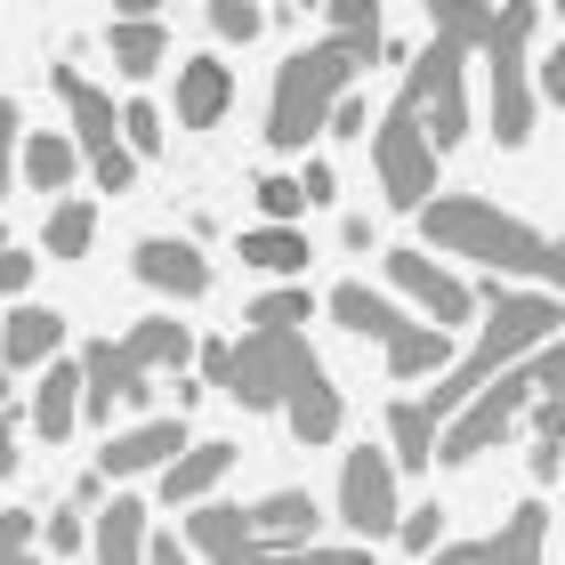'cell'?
<instances>
[{
	"mask_svg": "<svg viewBox=\"0 0 565 565\" xmlns=\"http://www.w3.org/2000/svg\"><path fill=\"white\" fill-rule=\"evenodd\" d=\"M420 250L428 259L436 250H460V259H477L493 275H525V282H542L550 299H565V243H550L542 226L493 211L484 194H436L420 211Z\"/></svg>",
	"mask_w": 565,
	"mask_h": 565,
	"instance_id": "6da1fadb",
	"label": "cell"
},
{
	"mask_svg": "<svg viewBox=\"0 0 565 565\" xmlns=\"http://www.w3.org/2000/svg\"><path fill=\"white\" fill-rule=\"evenodd\" d=\"M550 340H557V299H550V291H493V316H477V348L452 355V372L428 388L420 413L445 428L477 388H493L509 364H525V355L550 348Z\"/></svg>",
	"mask_w": 565,
	"mask_h": 565,
	"instance_id": "7a4b0ae2",
	"label": "cell"
},
{
	"mask_svg": "<svg viewBox=\"0 0 565 565\" xmlns=\"http://www.w3.org/2000/svg\"><path fill=\"white\" fill-rule=\"evenodd\" d=\"M380 65V41H340V33H323V41H307L282 57L275 73V106H267V146L275 153H299L307 138H323V121L331 106L355 89V73Z\"/></svg>",
	"mask_w": 565,
	"mask_h": 565,
	"instance_id": "3957f363",
	"label": "cell"
},
{
	"mask_svg": "<svg viewBox=\"0 0 565 565\" xmlns=\"http://www.w3.org/2000/svg\"><path fill=\"white\" fill-rule=\"evenodd\" d=\"M542 41V9H493V33H484L477 57L493 65V138L525 146L533 138V82H525V49Z\"/></svg>",
	"mask_w": 565,
	"mask_h": 565,
	"instance_id": "277c9868",
	"label": "cell"
},
{
	"mask_svg": "<svg viewBox=\"0 0 565 565\" xmlns=\"http://www.w3.org/2000/svg\"><path fill=\"white\" fill-rule=\"evenodd\" d=\"M372 170H380V194H388L396 211H428L436 202V153H428V130H420L413 82L396 89V106L380 114V130H372Z\"/></svg>",
	"mask_w": 565,
	"mask_h": 565,
	"instance_id": "5b68a950",
	"label": "cell"
},
{
	"mask_svg": "<svg viewBox=\"0 0 565 565\" xmlns=\"http://www.w3.org/2000/svg\"><path fill=\"white\" fill-rule=\"evenodd\" d=\"M323 355L307 348V331H250L235 348V380H226V396L243 404V413H282V404L299 396V380H316Z\"/></svg>",
	"mask_w": 565,
	"mask_h": 565,
	"instance_id": "8992f818",
	"label": "cell"
},
{
	"mask_svg": "<svg viewBox=\"0 0 565 565\" xmlns=\"http://www.w3.org/2000/svg\"><path fill=\"white\" fill-rule=\"evenodd\" d=\"M404 82H413V97H420V130H428V153H445V146H460L469 138V49L460 41H445L436 33L420 57H413V73H404Z\"/></svg>",
	"mask_w": 565,
	"mask_h": 565,
	"instance_id": "52a82bcc",
	"label": "cell"
},
{
	"mask_svg": "<svg viewBox=\"0 0 565 565\" xmlns=\"http://www.w3.org/2000/svg\"><path fill=\"white\" fill-rule=\"evenodd\" d=\"M57 97H65V114H73V146L89 153L97 186L130 194L138 186V162L121 153V106H106V89H97L89 73H73V65H57Z\"/></svg>",
	"mask_w": 565,
	"mask_h": 565,
	"instance_id": "ba28073f",
	"label": "cell"
},
{
	"mask_svg": "<svg viewBox=\"0 0 565 565\" xmlns=\"http://www.w3.org/2000/svg\"><path fill=\"white\" fill-rule=\"evenodd\" d=\"M404 518V501H396V460L380 452V445H355L340 460V525L355 533V550H372V542H388Z\"/></svg>",
	"mask_w": 565,
	"mask_h": 565,
	"instance_id": "9c48e42d",
	"label": "cell"
},
{
	"mask_svg": "<svg viewBox=\"0 0 565 565\" xmlns=\"http://www.w3.org/2000/svg\"><path fill=\"white\" fill-rule=\"evenodd\" d=\"M388 282L420 307V323H436V331L477 323V291H469V282H460L452 267H436L428 250H388Z\"/></svg>",
	"mask_w": 565,
	"mask_h": 565,
	"instance_id": "30bf717a",
	"label": "cell"
},
{
	"mask_svg": "<svg viewBox=\"0 0 565 565\" xmlns=\"http://www.w3.org/2000/svg\"><path fill=\"white\" fill-rule=\"evenodd\" d=\"M73 364H82V413H89V420L130 413V404H146V388H153L130 355H121V340H97V348L73 355Z\"/></svg>",
	"mask_w": 565,
	"mask_h": 565,
	"instance_id": "8fae6325",
	"label": "cell"
},
{
	"mask_svg": "<svg viewBox=\"0 0 565 565\" xmlns=\"http://www.w3.org/2000/svg\"><path fill=\"white\" fill-rule=\"evenodd\" d=\"M186 445H194V436H186V420H178V413H170V420H138L130 436H106V452H97L89 477H97V484H106V477H153V469H170Z\"/></svg>",
	"mask_w": 565,
	"mask_h": 565,
	"instance_id": "7c38bea8",
	"label": "cell"
},
{
	"mask_svg": "<svg viewBox=\"0 0 565 565\" xmlns=\"http://www.w3.org/2000/svg\"><path fill=\"white\" fill-rule=\"evenodd\" d=\"M130 267H138L146 291H170V299H202L211 291V259H202L194 243H178V235H146Z\"/></svg>",
	"mask_w": 565,
	"mask_h": 565,
	"instance_id": "4fadbf2b",
	"label": "cell"
},
{
	"mask_svg": "<svg viewBox=\"0 0 565 565\" xmlns=\"http://www.w3.org/2000/svg\"><path fill=\"white\" fill-rule=\"evenodd\" d=\"M243 525H250V542L259 550H307L316 542V525H323V509L307 484H282V493H267L259 509H243Z\"/></svg>",
	"mask_w": 565,
	"mask_h": 565,
	"instance_id": "5bb4252c",
	"label": "cell"
},
{
	"mask_svg": "<svg viewBox=\"0 0 565 565\" xmlns=\"http://www.w3.org/2000/svg\"><path fill=\"white\" fill-rule=\"evenodd\" d=\"M226 106H235V73H226V57H186V65H178V121H186V130L226 121Z\"/></svg>",
	"mask_w": 565,
	"mask_h": 565,
	"instance_id": "9a60e30c",
	"label": "cell"
},
{
	"mask_svg": "<svg viewBox=\"0 0 565 565\" xmlns=\"http://www.w3.org/2000/svg\"><path fill=\"white\" fill-rule=\"evenodd\" d=\"M73 420H82V364L57 355V364H41V388H33V428L41 445H65Z\"/></svg>",
	"mask_w": 565,
	"mask_h": 565,
	"instance_id": "2e32d148",
	"label": "cell"
},
{
	"mask_svg": "<svg viewBox=\"0 0 565 565\" xmlns=\"http://www.w3.org/2000/svg\"><path fill=\"white\" fill-rule=\"evenodd\" d=\"M323 307H331V323H340V331H355V340H380V348H388L396 331L413 323L388 291H364V282H340V291H331Z\"/></svg>",
	"mask_w": 565,
	"mask_h": 565,
	"instance_id": "e0dca14e",
	"label": "cell"
},
{
	"mask_svg": "<svg viewBox=\"0 0 565 565\" xmlns=\"http://www.w3.org/2000/svg\"><path fill=\"white\" fill-rule=\"evenodd\" d=\"M226 469H235V445H186V452H178L170 469H162V501L202 509V501L218 493V477H226Z\"/></svg>",
	"mask_w": 565,
	"mask_h": 565,
	"instance_id": "ac0fdd59",
	"label": "cell"
},
{
	"mask_svg": "<svg viewBox=\"0 0 565 565\" xmlns=\"http://www.w3.org/2000/svg\"><path fill=\"white\" fill-rule=\"evenodd\" d=\"M57 348H65V316H57V307H17L9 331H0V355H9V372L57 364Z\"/></svg>",
	"mask_w": 565,
	"mask_h": 565,
	"instance_id": "d6986e66",
	"label": "cell"
},
{
	"mask_svg": "<svg viewBox=\"0 0 565 565\" xmlns=\"http://www.w3.org/2000/svg\"><path fill=\"white\" fill-rule=\"evenodd\" d=\"M186 533H194V557H211V565H259V542H250L243 509H226V501H202Z\"/></svg>",
	"mask_w": 565,
	"mask_h": 565,
	"instance_id": "ffe728a7",
	"label": "cell"
},
{
	"mask_svg": "<svg viewBox=\"0 0 565 565\" xmlns=\"http://www.w3.org/2000/svg\"><path fill=\"white\" fill-rule=\"evenodd\" d=\"M121 355H130L138 372H178V364H194V331L178 316H146L130 340H121Z\"/></svg>",
	"mask_w": 565,
	"mask_h": 565,
	"instance_id": "44dd1931",
	"label": "cell"
},
{
	"mask_svg": "<svg viewBox=\"0 0 565 565\" xmlns=\"http://www.w3.org/2000/svg\"><path fill=\"white\" fill-rule=\"evenodd\" d=\"M380 355H388V380H428V372H452V340H445L436 323H420V316L404 323Z\"/></svg>",
	"mask_w": 565,
	"mask_h": 565,
	"instance_id": "7402d4cb",
	"label": "cell"
},
{
	"mask_svg": "<svg viewBox=\"0 0 565 565\" xmlns=\"http://www.w3.org/2000/svg\"><path fill=\"white\" fill-rule=\"evenodd\" d=\"M97 565H146V542H153V525H146V501H106V518H97Z\"/></svg>",
	"mask_w": 565,
	"mask_h": 565,
	"instance_id": "603a6c76",
	"label": "cell"
},
{
	"mask_svg": "<svg viewBox=\"0 0 565 565\" xmlns=\"http://www.w3.org/2000/svg\"><path fill=\"white\" fill-rule=\"evenodd\" d=\"M388 445H396L388 460H396L404 477H428V460H436V420L420 413L413 396H396V404H388Z\"/></svg>",
	"mask_w": 565,
	"mask_h": 565,
	"instance_id": "cb8c5ba5",
	"label": "cell"
},
{
	"mask_svg": "<svg viewBox=\"0 0 565 565\" xmlns=\"http://www.w3.org/2000/svg\"><path fill=\"white\" fill-rule=\"evenodd\" d=\"M106 49H114V65L130 73V82H146V73L170 57V24L162 17H130V24H114V33H106Z\"/></svg>",
	"mask_w": 565,
	"mask_h": 565,
	"instance_id": "d4e9b609",
	"label": "cell"
},
{
	"mask_svg": "<svg viewBox=\"0 0 565 565\" xmlns=\"http://www.w3.org/2000/svg\"><path fill=\"white\" fill-rule=\"evenodd\" d=\"M17 170H24V186H73V170H82V146L57 138V130H41V138H24L17 146Z\"/></svg>",
	"mask_w": 565,
	"mask_h": 565,
	"instance_id": "484cf974",
	"label": "cell"
},
{
	"mask_svg": "<svg viewBox=\"0 0 565 565\" xmlns=\"http://www.w3.org/2000/svg\"><path fill=\"white\" fill-rule=\"evenodd\" d=\"M235 259H250L259 275H299L307 267V235L299 226H250V235L235 243Z\"/></svg>",
	"mask_w": 565,
	"mask_h": 565,
	"instance_id": "4316f807",
	"label": "cell"
},
{
	"mask_svg": "<svg viewBox=\"0 0 565 565\" xmlns=\"http://www.w3.org/2000/svg\"><path fill=\"white\" fill-rule=\"evenodd\" d=\"M89 235H97V211H89V202H57L49 226H41V250H49V259H82Z\"/></svg>",
	"mask_w": 565,
	"mask_h": 565,
	"instance_id": "83f0119b",
	"label": "cell"
},
{
	"mask_svg": "<svg viewBox=\"0 0 565 565\" xmlns=\"http://www.w3.org/2000/svg\"><path fill=\"white\" fill-rule=\"evenodd\" d=\"M542 533H550L542 509H518V518H509L484 550H493V565H542Z\"/></svg>",
	"mask_w": 565,
	"mask_h": 565,
	"instance_id": "f1b7e54d",
	"label": "cell"
},
{
	"mask_svg": "<svg viewBox=\"0 0 565 565\" xmlns=\"http://www.w3.org/2000/svg\"><path fill=\"white\" fill-rule=\"evenodd\" d=\"M307 316H316V299H307L299 282H282V291H259V299H250V331H299Z\"/></svg>",
	"mask_w": 565,
	"mask_h": 565,
	"instance_id": "f546056e",
	"label": "cell"
},
{
	"mask_svg": "<svg viewBox=\"0 0 565 565\" xmlns=\"http://www.w3.org/2000/svg\"><path fill=\"white\" fill-rule=\"evenodd\" d=\"M436 533H445V509H404V518H396V542L404 550H413V557H436V550H445V542H436Z\"/></svg>",
	"mask_w": 565,
	"mask_h": 565,
	"instance_id": "4dcf8cb0",
	"label": "cell"
},
{
	"mask_svg": "<svg viewBox=\"0 0 565 565\" xmlns=\"http://www.w3.org/2000/svg\"><path fill=\"white\" fill-rule=\"evenodd\" d=\"M121 153H130V162H138V153H162V114H153L146 97L121 106Z\"/></svg>",
	"mask_w": 565,
	"mask_h": 565,
	"instance_id": "1f68e13d",
	"label": "cell"
},
{
	"mask_svg": "<svg viewBox=\"0 0 565 565\" xmlns=\"http://www.w3.org/2000/svg\"><path fill=\"white\" fill-rule=\"evenodd\" d=\"M299 178H282V170H267L259 178V211H267V226H299Z\"/></svg>",
	"mask_w": 565,
	"mask_h": 565,
	"instance_id": "d6a6232c",
	"label": "cell"
},
{
	"mask_svg": "<svg viewBox=\"0 0 565 565\" xmlns=\"http://www.w3.org/2000/svg\"><path fill=\"white\" fill-rule=\"evenodd\" d=\"M331 33L340 41H380V0H331Z\"/></svg>",
	"mask_w": 565,
	"mask_h": 565,
	"instance_id": "836d02e7",
	"label": "cell"
},
{
	"mask_svg": "<svg viewBox=\"0 0 565 565\" xmlns=\"http://www.w3.org/2000/svg\"><path fill=\"white\" fill-rule=\"evenodd\" d=\"M211 33L218 41H250V33H267V9H250V0H211Z\"/></svg>",
	"mask_w": 565,
	"mask_h": 565,
	"instance_id": "e575fe53",
	"label": "cell"
},
{
	"mask_svg": "<svg viewBox=\"0 0 565 565\" xmlns=\"http://www.w3.org/2000/svg\"><path fill=\"white\" fill-rule=\"evenodd\" d=\"M259 565H372V550H323V542H307V550H259Z\"/></svg>",
	"mask_w": 565,
	"mask_h": 565,
	"instance_id": "d590c367",
	"label": "cell"
},
{
	"mask_svg": "<svg viewBox=\"0 0 565 565\" xmlns=\"http://www.w3.org/2000/svg\"><path fill=\"white\" fill-rule=\"evenodd\" d=\"M525 420H533V445H557L565 452V396H533Z\"/></svg>",
	"mask_w": 565,
	"mask_h": 565,
	"instance_id": "8d00e7d4",
	"label": "cell"
},
{
	"mask_svg": "<svg viewBox=\"0 0 565 565\" xmlns=\"http://www.w3.org/2000/svg\"><path fill=\"white\" fill-rule=\"evenodd\" d=\"M194 372H202V388H226V380H235V340H202Z\"/></svg>",
	"mask_w": 565,
	"mask_h": 565,
	"instance_id": "74e56055",
	"label": "cell"
},
{
	"mask_svg": "<svg viewBox=\"0 0 565 565\" xmlns=\"http://www.w3.org/2000/svg\"><path fill=\"white\" fill-rule=\"evenodd\" d=\"M41 542L57 550V557H73V550H89V518H82V509H57V518H49V533H41Z\"/></svg>",
	"mask_w": 565,
	"mask_h": 565,
	"instance_id": "f35d334b",
	"label": "cell"
},
{
	"mask_svg": "<svg viewBox=\"0 0 565 565\" xmlns=\"http://www.w3.org/2000/svg\"><path fill=\"white\" fill-rule=\"evenodd\" d=\"M24 557H33V518L9 509V518H0V565H24Z\"/></svg>",
	"mask_w": 565,
	"mask_h": 565,
	"instance_id": "ab89813d",
	"label": "cell"
},
{
	"mask_svg": "<svg viewBox=\"0 0 565 565\" xmlns=\"http://www.w3.org/2000/svg\"><path fill=\"white\" fill-rule=\"evenodd\" d=\"M33 282V250H0V299H17Z\"/></svg>",
	"mask_w": 565,
	"mask_h": 565,
	"instance_id": "60d3db41",
	"label": "cell"
},
{
	"mask_svg": "<svg viewBox=\"0 0 565 565\" xmlns=\"http://www.w3.org/2000/svg\"><path fill=\"white\" fill-rule=\"evenodd\" d=\"M299 194H307V202H331V194H340V178H331V162H307V170H299Z\"/></svg>",
	"mask_w": 565,
	"mask_h": 565,
	"instance_id": "b9f144b4",
	"label": "cell"
},
{
	"mask_svg": "<svg viewBox=\"0 0 565 565\" xmlns=\"http://www.w3.org/2000/svg\"><path fill=\"white\" fill-rule=\"evenodd\" d=\"M9 170H17V106L0 97V186H9Z\"/></svg>",
	"mask_w": 565,
	"mask_h": 565,
	"instance_id": "7bdbcfd3",
	"label": "cell"
},
{
	"mask_svg": "<svg viewBox=\"0 0 565 565\" xmlns=\"http://www.w3.org/2000/svg\"><path fill=\"white\" fill-rule=\"evenodd\" d=\"M331 138H364V106H355V97H340V106H331V121H323Z\"/></svg>",
	"mask_w": 565,
	"mask_h": 565,
	"instance_id": "ee69618b",
	"label": "cell"
},
{
	"mask_svg": "<svg viewBox=\"0 0 565 565\" xmlns=\"http://www.w3.org/2000/svg\"><path fill=\"white\" fill-rule=\"evenodd\" d=\"M542 97H550V106H565V41L542 57Z\"/></svg>",
	"mask_w": 565,
	"mask_h": 565,
	"instance_id": "f6af8a7d",
	"label": "cell"
},
{
	"mask_svg": "<svg viewBox=\"0 0 565 565\" xmlns=\"http://www.w3.org/2000/svg\"><path fill=\"white\" fill-rule=\"evenodd\" d=\"M428 565H493V550H484V542H445Z\"/></svg>",
	"mask_w": 565,
	"mask_h": 565,
	"instance_id": "bcb514c9",
	"label": "cell"
},
{
	"mask_svg": "<svg viewBox=\"0 0 565 565\" xmlns=\"http://www.w3.org/2000/svg\"><path fill=\"white\" fill-rule=\"evenodd\" d=\"M146 565H194V557H186V550H178V542H170V533H153V542H146Z\"/></svg>",
	"mask_w": 565,
	"mask_h": 565,
	"instance_id": "7dc6e473",
	"label": "cell"
},
{
	"mask_svg": "<svg viewBox=\"0 0 565 565\" xmlns=\"http://www.w3.org/2000/svg\"><path fill=\"white\" fill-rule=\"evenodd\" d=\"M0 477H17V420L0 428Z\"/></svg>",
	"mask_w": 565,
	"mask_h": 565,
	"instance_id": "c3c4849f",
	"label": "cell"
},
{
	"mask_svg": "<svg viewBox=\"0 0 565 565\" xmlns=\"http://www.w3.org/2000/svg\"><path fill=\"white\" fill-rule=\"evenodd\" d=\"M0 413H9V380H0Z\"/></svg>",
	"mask_w": 565,
	"mask_h": 565,
	"instance_id": "681fc988",
	"label": "cell"
},
{
	"mask_svg": "<svg viewBox=\"0 0 565 565\" xmlns=\"http://www.w3.org/2000/svg\"><path fill=\"white\" fill-rule=\"evenodd\" d=\"M0 250H9V235H0Z\"/></svg>",
	"mask_w": 565,
	"mask_h": 565,
	"instance_id": "f907efd6",
	"label": "cell"
},
{
	"mask_svg": "<svg viewBox=\"0 0 565 565\" xmlns=\"http://www.w3.org/2000/svg\"><path fill=\"white\" fill-rule=\"evenodd\" d=\"M557 24H565V9H557Z\"/></svg>",
	"mask_w": 565,
	"mask_h": 565,
	"instance_id": "816d5d0a",
	"label": "cell"
},
{
	"mask_svg": "<svg viewBox=\"0 0 565 565\" xmlns=\"http://www.w3.org/2000/svg\"><path fill=\"white\" fill-rule=\"evenodd\" d=\"M24 565H33V557H24Z\"/></svg>",
	"mask_w": 565,
	"mask_h": 565,
	"instance_id": "f5cc1de1",
	"label": "cell"
}]
</instances>
